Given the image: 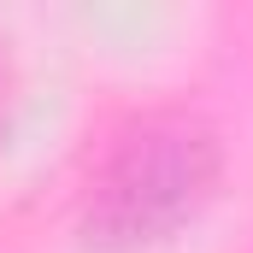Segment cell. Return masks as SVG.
<instances>
[{
	"mask_svg": "<svg viewBox=\"0 0 253 253\" xmlns=\"http://www.w3.org/2000/svg\"><path fill=\"white\" fill-rule=\"evenodd\" d=\"M218 189V135L189 112H147L118 129L88 189V242L112 253L159 248Z\"/></svg>",
	"mask_w": 253,
	"mask_h": 253,
	"instance_id": "obj_1",
	"label": "cell"
}]
</instances>
